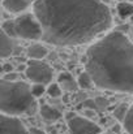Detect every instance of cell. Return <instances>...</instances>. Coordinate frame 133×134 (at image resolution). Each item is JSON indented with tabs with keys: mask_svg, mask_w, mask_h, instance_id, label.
<instances>
[{
	"mask_svg": "<svg viewBox=\"0 0 133 134\" xmlns=\"http://www.w3.org/2000/svg\"><path fill=\"white\" fill-rule=\"evenodd\" d=\"M25 74L28 80H30L34 83H43L48 85L52 81L54 77V70L52 68L42 60H30L26 63V69Z\"/></svg>",
	"mask_w": 133,
	"mask_h": 134,
	"instance_id": "5",
	"label": "cell"
},
{
	"mask_svg": "<svg viewBox=\"0 0 133 134\" xmlns=\"http://www.w3.org/2000/svg\"><path fill=\"white\" fill-rule=\"evenodd\" d=\"M68 132L69 134H99L100 126L85 116L71 113L68 116Z\"/></svg>",
	"mask_w": 133,
	"mask_h": 134,
	"instance_id": "6",
	"label": "cell"
},
{
	"mask_svg": "<svg viewBox=\"0 0 133 134\" xmlns=\"http://www.w3.org/2000/svg\"><path fill=\"white\" fill-rule=\"evenodd\" d=\"M123 125L124 129L128 134H133V104L128 108V112L123 120Z\"/></svg>",
	"mask_w": 133,
	"mask_h": 134,
	"instance_id": "15",
	"label": "cell"
},
{
	"mask_svg": "<svg viewBox=\"0 0 133 134\" xmlns=\"http://www.w3.org/2000/svg\"><path fill=\"white\" fill-rule=\"evenodd\" d=\"M94 103H95V107H97V111L100 112V111H104L106 108H108L110 105V100L103 98V96H98L94 99Z\"/></svg>",
	"mask_w": 133,
	"mask_h": 134,
	"instance_id": "19",
	"label": "cell"
},
{
	"mask_svg": "<svg viewBox=\"0 0 133 134\" xmlns=\"http://www.w3.org/2000/svg\"><path fill=\"white\" fill-rule=\"evenodd\" d=\"M1 70H3L4 73H9V72H13V65H12V64H4V65L1 66Z\"/></svg>",
	"mask_w": 133,
	"mask_h": 134,
	"instance_id": "23",
	"label": "cell"
},
{
	"mask_svg": "<svg viewBox=\"0 0 133 134\" xmlns=\"http://www.w3.org/2000/svg\"><path fill=\"white\" fill-rule=\"evenodd\" d=\"M77 85H78L80 89H84V90H89L93 87V85H94L93 83V78L89 74L88 70L80 73V76L77 77Z\"/></svg>",
	"mask_w": 133,
	"mask_h": 134,
	"instance_id": "14",
	"label": "cell"
},
{
	"mask_svg": "<svg viewBox=\"0 0 133 134\" xmlns=\"http://www.w3.org/2000/svg\"><path fill=\"white\" fill-rule=\"evenodd\" d=\"M46 92L51 96V98H59V96H61V94H63V89L60 87V85L59 83H48V86H47V89H46Z\"/></svg>",
	"mask_w": 133,
	"mask_h": 134,
	"instance_id": "18",
	"label": "cell"
},
{
	"mask_svg": "<svg viewBox=\"0 0 133 134\" xmlns=\"http://www.w3.org/2000/svg\"><path fill=\"white\" fill-rule=\"evenodd\" d=\"M84 61L94 86L133 94V43L125 33L114 30L91 43Z\"/></svg>",
	"mask_w": 133,
	"mask_h": 134,
	"instance_id": "2",
	"label": "cell"
},
{
	"mask_svg": "<svg viewBox=\"0 0 133 134\" xmlns=\"http://www.w3.org/2000/svg\"><path fill=\"white\" fill-rule=\"evenodd\" d=\"M4 80H7V81H17L18 80V73H16V72L5 73L4 74Z\"/></svg>",
	"mask_w": 133,
	"mask_h": 134,
	"instance_id": "21",
	"label": "cell"
},
{
	"mask_svg": "<svg viewBox=\"0 0 133 134\" xmlns=\"http://www.w3.org/2000/svg\"><path fill=\"white\" fill-rule=\"evenodd\" d=\"M116 10H118V14H119L121 18L131 17L133 14V4L131 1H121V3L118 4Z\"/></svg>",
	"mask_w": 133,
	"mask_h": 134,
	"instance_id": "13",
	"label": "cell"
},
{
	"mask_svg": "<svg viewBox=\"0 0 133 134\" xmlns=\"http://www.w3.org/2000/svg\"><path fill=\"white\" fill-rule=\"evenodd\" d=\"M128 104H125V103H123V104H119L118 107H115V109H114V117L118 120V121H123L124 120V117H125V115H127V112H128Z\"/></svg>",
	"mask_w": 133,
	"mask_h": 134,
	"instance_id": "17",
	"label": "cell"
},
{
	"mask_svg": "<svg viewBox=\"0 0 133 134\" xmlns=\"http://www.w3.org/2000/svg\"><path fill=\"white\" fill-rule=\"evenodd\" d=\"M34 16L43 41L54 46H81L111 27L112 17L100 0H35Z\"/></svg>",
	"mask_w": 133,
	"mask_h": 134,
	"instance_id": "1",
	"label": "cell"
},
{
	"mask_svg": "<svg viewBox=\"0 0 133 134\" xmlns=\"http://www.w3.org/2000/svg\"><path fill=\"white\" fill-rule=\"evenodd\" d=\"M48 53V49L47 47L41 43H34V44L29 46L28 49H26V55L29 59H33V60H42L47 56Z\"/></svg>",
	"mask_w": 133,
	"mask_h": 134,
	"instance_id": "12",
	"label": "cell"
},
{
	"mask_svg": "<svg viewBox=\"0 0 133 134\" xmlns=\"http://www.w3.org/2000/svg\"><path fill=\"white\" fill-rule=\"evenodd\" d=\"M0 134H28L24 122L17 117L7 113H0Z\"/></svg>",
	"mask_w": 133,
	"mask_h": 134,
	"instance_id": "7",
	"label": "cell"
},
{
	"mask_svg": "<svg viewBox=\"0 0 133 134\" xmlns=\"http://www.w3.org/2000/svg\"><path fill=\"white\" fill-rule=\"evenodd\" d=\"M16 43L13 38L8 37L1 29H0V57H8L14 52Z\"/></svg>",
	"mask_w": 133,
	"mask_h": 134,
	"instance_id": "11",
	"label": "cell"
},
{
	"mask_svg": "<svg viewBox=\"0 0 133 134\" xmlns=\"http://www.w3.org/2000/svg\"><path fill=\"white\" fill-rule=\"evenodd\" d=\"M104 134H108V133H104Z\"/></svg>",
	"mask_w": 133,
	"mask_h": 134,
	"instance_id": "29",
	"label": "cell"
},
{
	"mask_svg": "<svg viewBox=\"0 0 133 134\" xmlns=\"http://www.w3.org/2000/svg\"><path fill=\"white\" fill-rule=\"evenodd\" d=\"M28 134H44V130L39 129V128L33 126V128H30V129L28 130Z\"/></svg>",
	"mask_w": 133,
	"mask_h": 134,
	"instance_id": "22",
	"label": "cell"
},
{
	"mask_svg": "<svg viewBox=\"0 0 133 134\" xmlns=\"http://www.w3.org/2000/svg\"><path fill=\"white\" fill-rule=\"evenodd\" d=\"M1 4H3V0H0V5H1Z\"/></svg>",
	"mask_w": 133,
	"mask_h": 134,
	"instance_id": "27",
	"label": "cell"
},
{
	"mask_svg": "<svg viewBox=\"0 0 133 134\" xmlns=\"http://www.w3.org/2000/svg\"><path fill=\"white\" fill-rule=\"evenodd\" d=\"M1 30L10 38H17L16 35V29H14V20H7L1 25Z\"/></svg>",
	"mask_w": 133,
	"mask_h": 134,
	"instance_id": "16",
	"label": "cell"
},
{
	"mask_svg": "<svg viewBox=\"0 0 133 134\" xmlns=\"http://www.w3.org/2000/svg\"><path fill=\"white\" fill-rule=\"evenodd\" d=\"M128 1H133V0H128Z\"/></svg>",
	"mask_w": 133,
	"mask_h": 134,
	"instance_id": "28",
	"label": "cell"
},
{
	"mask_svg": "<svg viewBox=\"0 0 133 134\" xmlns=\"http://www.w3.org/2000/svg\"><path fill=\"white\" fill-rule=\"evenodd\" d=\"M131 21H132V22H133V14H132V16H131Z\"/></svg>",
	"mask_w": 133,
	"mask_h": 134,
	"instance_id": "26",
	"label": "cell"
},
{
	"mask_svg": "<svg viewBox=\"0 0 133 134\" xmlns=\"http://www.w3.org/2000/svg\"><path fill=\"white\" fill-rule=\"evenodd\" d=\"M35 111L37 100L26 82L0 80V112L21 116L33 115Z\"/></svg>",
	"mask_w": 133,
	"mask_h": 134,
	"instance_id": "3",
	"label": "cell"
},
{
	"mask_svg": "<svg viewBox=\"0 0 133 134\" xmlns=\"http://www.w3.org/2000/svg\"><path fill=\"white\" fill-rule=\"evenodd\" d=\"M100 1H102V3H104V4H108L111 0H100Z\"/></svg>",
	"mask_w": 133,
	"mask_h": 134,
	"instance_id": "25",
	"label": "cell"
},
{
	"mask_svg": "<svg viewBox=\"0 0 133 134\" xmlns=\"http://www.w3.org/2000/svg\"><path fill=\"white\" fill-rule=\"evenodd\" d=\"M57 83L60 85V87L63 89V91H67V92H75L78 89L77 80L71 73H68V72H63V73L59 74Z\"/></svg>",
	"mask_w": 133,
	"mask_h": 134,
	"instance_id": "9",
	"label": "cell"
},
{
	"mask_svg": "<svg viewBox=\"0 0 133 134\" xmlns=\"http://www.w3.org/2000/svg\"><path fill=\"white\" fill-rule=\"evenodd\" d=\"M31 4V0H3V7L7 12L18 14L25 12Z\"/></svg>",
	"mask_w": 133,
	"mask_h": 134,
	"instance_id": "8",
	"label": "cell"
},
{
	"mask_svg": "<svg viewBox=\"0 0 133 134\" xmlns=\"http://www.w3.org/2000/svg\"><path fill=\"white\" fill-rule=\"evenodd\" d=\"M16 35L26 41H37L43 35V30L38 18L31 13L21 14L14 20Z\"/></svg>",
	"mask_w": 133,
	"mask_h": 134,
	"instance_id": "4",
	"label": "cell"
},
{
	"mask_svg": "<svg viewBox=\"0 0 133 134\" xmlns=\"http://www.w3.org/2000/svg\"><path fill=\"white\" fill-rule=\"evenodd\" d=\"M39 113H41V116H42V119L44 121L52 122V124L59 121L61 119V116H63L60 109H57L56 107L50 105V104H42L41 108H39Z\"/></svg>",
	"mask_w": 133,
	"mask_h": 134,
	"instance_id": "10",
	"label": "cell"
},
{
	"mask_svg": "<svg viewBox=\"0 0 133 134\" xmlns=\"http://www.w3.org/2000/svg\"><path fill=\"white\" fill-rule=\"evenodd\" d=\"M111 130H112L114 133L119 134V133H120V132H121V128H120V125H114V126L111 128Z\"/></svg>",
	"mask_w": 133,
	"mask_h": 134,
	"instance_id": "24",
	"label": "cell"
},
{
	"mask_svg": "<svg viewBox=\"0 0 133 134\" xmlns=\"http://www.w3.org/2000/svg\"><path fill=\"white\" fill-rule=\"evenodd\" d=\"M30 89H31V94L35 98H41L46 92V85H43V83H34Z\"/></svg>",
	"mask_w": 133,
	"mask_h": 134,
	"instance_id": "20",
	"label": "cell"
}]
</instances>
